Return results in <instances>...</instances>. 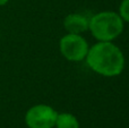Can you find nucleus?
I'll return each mask as SVG.
<instances>
[{
  "mask_svg": "<svg viewBox=\"0 0 129 128\" xmlns=\"http://www.w3.org/2000/svg\"><path fill=\"white\" fill-rule=\"evenodd\" d=\"M86 63L93 72L104 77H116L125 68V56L112 42L95 43L88 49Z\"/></svg>",
  "mask_w": 129,
  "mask_h": 128,
  "instance_id": "1",
  "label": "nucleus"
},
{
  "mask_svg": "<svg viewBox=\"0 0 129 128\" xmlns=\"http://www.w3.org/2000/svg\"><path fill=\"white\" fill-rule=\"evenodd\" d=\"M125 22L118 13L101 11L88 20V31L100 42H112L123 32Z\"/></svg>",
  "mask_w": 129,
  "mask_h": 128,
  "instance_id": "2",
  "label": "nucleus"
},
{
  "mask_svg": "<svg viewBox=\"0 0 129 128\" xmlns=\"http://www.w3.org/2000/svg\"><path fill=\"white\" fill-rule=\"evenodd\" d=\"M59 49L64 59L77 62L86 58L89 47L82 34L67 33L59 41Z\"/></svg>",
  "mask_w": 129,
  "mask_h": 128,
  "instance_id": "3",
  "label": "nucleus"
},
{
  "mask_svg": "<svg viewBox=\"0 0 129 128\" xmlns=\"http://www.w3.org/2000/svg\"><path fill=\"white\" fill-rule=\"evenodd\" d=\"M58 112L48 104H36L27 110L25 122L28 128H53Z\"/></svg>",
  "mask_w": 129,
  "mask_h": 128,
  "instance_id": "4",
  "label": "nucleus"
},
{
  "mask_svg": "<svg viewBox=\"0 0 129 128\" xmlns=\"http://www.w3.org/2000/svg\"><path fill=\"white\" fill-rule=\"evenodd\" d=\"M88 20L89 18H87L82 14H69L63 19V27L67 33L82 34L88 31Z\"/></svg>",
  "mask_w": 129,
  "mask_h": 128,
  "instance_id": "5",
  "label": "nucleus"
},
{
  "mask_svg": "<svg viewBox=\"0 0 129 128\" xmlns=\"http://www.w3.org/2000/svg\"><path fill=\"white\" fill-rule=\"evenodd\" d=\"M56 128H79L78 119L74 115L68 112L58 113L56 120Z\"/></svg>",
  "mask_w": 129,
  "mask_h": 128,
  "instance_id": "6",
  "label": "nucleus"
},
{
  "mask_svg": "<svg viewBox=\"0 0 129 128\" xmlns=\"http://www.w3.org/2000/svg\"><path fill=\"white\" fill-rule=\"evenodd\" d=\"M119 16L123 22L129 23V0H122L119 6Z\"/></svg>",
  "mask_w": 129,
  "mask_h": 128,
  "instance_id": "7",
  "label": "nucleus"
},
{
  "mask_svg": "<svg viewBox=\"0 0 129 128\" xmlns=\"http://www.w3.org/2000/svg\"><path fill=\"white\" fill-rule=\"evenodd\" d=\"M9 0H0V6H5V5L8 2Z\"/></svg>",
  "mask_w": 129,
  "mask_h": 128,
  "instance_id": "8",
  "label": "nucleus"
}]
</instances>
